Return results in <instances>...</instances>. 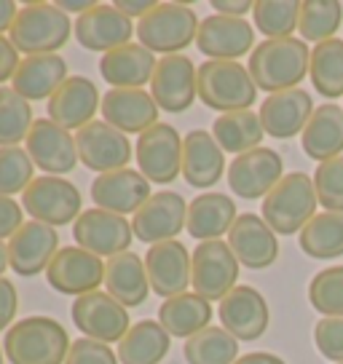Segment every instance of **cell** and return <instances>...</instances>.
Listing matches in <instances>:
<instances>
[{
    "instance_id": "cell-48",
    "label": "cell",
    "mask_w": 343,
    "mask_h": 364,
    "mask_svg": "<svg viewBox=\"0 0 343 364\" xmlns=\"http://www.w3.org/2000/svg\"><path fill=\"white\" fill-rule=\"evenodd\" d=\"M16 311H19V292H16L11 279L3 276L0 279V332L11 330V321L16 316Z\"/></svg>"
},
{
    "instance_id": "cell-17",
    "label": "cell",
    "mask_w": 343,
    "mask_h": 364,
    "mask_svg": "<svg viewBox=\"0 0 343 364\" xmlns=\"http://www.w3.org/2000/svg\"><path fill=\"white\" fill-rule=\"evenodd\" d=\"M24 150L38 169H43L51 177H65L78 166V145L75 136L68 129L54 124L51 118L35 121L30 134L24 139Z\"/></svg>"
},
{
    "instance_id": "cell-25",
    "label": "cell",
    "mask_w": 343,
    "mask_h": 364,
    "mask_svg": "<svg viewBox=\"0 0 343 364\" xmlns=\"http://www.w3.org/2000/svg\"><path fill=\"white\" fill-rule=\"evenodd\" d=\"M102 97L97 91V83L86 75H70L59 91L46 102L48 118L68 132H80L86 124L94 121V113L100 110Z\"/></svg>"
},
{
    "instance_id": "cell-47",
    "label": "cell",
    "mask_w": 343,
    "mask_h": 364,
    "mask_svg": "<svg viewBox=\"0 0 343 364\" xmlns=\"http://www.w3.org/2000/svg\"><path fill=\"white\" fill-rule=\"evenodd\" d=\"M65 364H118V353L107 343L80 338L70 346L68 362Z\"/></svg>"
},
{
    "instance_id": "cell-9",
    "label": "cell",
    "mask_w": 343,
    "mask_h": 364,
    "mask_svg": "<svg viewBox=\"0 0 343 364\" xmlns=\"http://www.w3.org/2000/svg\"><path fill=\"white\" fill-rule=\"evenodd\" d=\"M22 209L51 228L75 223L80 217V191L65 177H35L22 193Z\"/></svg>"
},
{
    "instance_id": "cell-44",
    "label": "cell",
    "mask_w": 343,
    "mask_h": 364,
    "mask_svg": "<svg viewBox=\"0 0 343 364\" xmlns=\"http://www.w3.org/2000/svg\"><path fill=\"white\" fill-rule=\"evenodd\" d=\"M35 164L30 159V153L19 145L14 148H0V196H16L24 193L30 188Z\"/></svg>"
},
{
    "instance_id": "cell-26",
    "label": "cell",
    "mask_w": 343,
    "mask_h": 364,
    "mask_svg": "<svg viewBox=\"0 0 343 364\" xmlns=\"http://www.w3.org/2000/svg\"><path fill=\"white\" fill-rule=\"evenodd\" d=\"M260 124L263 132L274 139H292L295 134H303L306 124L314 115L311 94L303 89L279 91L268 94L260 105Z\"/></svg>"
},
{
    "instance_id": "cell-28",
    "label": "cell",
    "mask_w": 343,
    "mask_h": 364,
    "mask_svg": "<svg viewBox=\"0 0 343 364\" xmlns=\"http://www.w3.org/2000/svg\"><path fill=\"white\" fill-rule=\"evenodd\" d=\"M226 171V153L218 145L212 132L194 129L183 136V177L194 188H212L218 185Z\"/></svg>"
},
{
    "instance_id": "cell-35",
    "label": "cell",
    "mask_w": 343,
    "mask_h": 364,
    "mask_svg": "<svg viewBox=\"0 0 343 364\" xmlns=\"http://www.w3.org/2000/svg\"><path fill=\"white\" fill-rule=\"evenodd\" d=\"M172 338L159 321L142 318L132 324L121 343H118V362L121 364H161L169 353Z\"/></svg>"
},
{
    "instance_id": "cell-19",
    "label": "cell",
    "mask_w": 343,
    "mask_h": 364,
    "mask_svg": "<svg viewBox=\"0 0 343 364\" xmlns=\"http://www.w3.org/2000/svg\"><path fill=\"white\" fill-rule=\"evenodd\" d=\"M73 33L86 51L107 54L113 48L132 43V35L137 33V27L132 24L129 16L118 11L113 3H97L92 11H86L75 19Z\"/></svg>"
},
{
    "instance_id": "cell-53",
    "label": "cell",
    "mask_w": 343,
    "mask_h": 364,
    "mask_svg": "<svg viewBox=\"0 0 343 364\" xmlns=\"http://www.w3.org/2000/svg\"><path fill=\"white\" fill-rule=\"evenodd\" d=\"M16 16H19V6L14 0H0V35L6 33V30L11 33Z\"/></svg>"
},
{
    "instance_id": "cell-29",
    "label": "cell",
    "mask_w": 343,
    "mask_h": 364,
    "mask_svg": "<svg viewBox=\"0 0 343 364\" xmlns=\"http://www.w3.org/2000/svg\"><path fill=\"white\" fill-rule=\"evenodd\" d=\"M68 78V62L59 54L24 57L14 73L11 89L22 94L27 102H48Z\"/></svg>"
},
{
    "instance_id": "cell-27",
    "label": "cell",
    "mask_w": 343,
    "mask_h": 364,
    "mask_svg": "<svg viewBox=\"0 0 343 364\" xmlns=\"http://www.w3.org/2000/svg\"><path fill=\"white\" fill-rule=\"evenodd\" d=\"M100 110L105 121L126 136L142 134L159 124V105L142 89H110L102 97Z\"/></svg>"
},
{
    "instance_id": "cell-23",
    "label": "cell",
    "mask_w": 343,
    "mask_h": 364,
    "mask_svg": "<svg viewBox=\"0 0 343 364\" xmlns=\"http://www.w3.org/2000/svg\"><path fill=\"white\" fill-rule=\"evenodd\" d=\"M145 271L150 292L161 295L164 300L183 295L191 287V252L177 239L153 244L145 255Z\"/></svg>"
},
{
    "instance_id": "cell-50",
    "label": "cell",
    "mask_w": 343,
    "mask_h": 364,
    "mask_svg": "<svg viewBox=\"0 0 343 364\" xmlns=\"http://www.w3.org/2000/svg\"><path fill=\"white\" fill-rule=\"evenodd\" d=\"M19 62H22V59H19V51L14 48V43L6 35H0V86H3L6 80L14 78Z\"/></svg>"
},
{
    "instance_id": "cell-11",
    "label": "cell",
    "mask_w": 343,
    "mask_h": 364,
    "mask_svg": "<svg viewBox=\"0 0 343 364\" xmlns=\"http://www.w3.org/2000/svg\"><path fill=\"white\" fill-rule=\"evenodd\" d=\"M73 239L78 241V247L89 250L97 257H115L124 255L132 247L134 230L132 223L121 215L105 212V209H86L73 223Z\"/></svg>"
},
{
    "instance_id": "cell-32",
    "label": "cell",
    "mask_w": 343,
    "mask_h": 364,
    "mask_svg": "<svg viewBox=\"0 0 343 364\" xmlns=\"http://www.w3.org/2000/svg\"><path fill=\"white\" fill-rule=\"evenodd\" d=\"M236 204L226 193H201L188 204V223L185 230L201 241H220L223 233H228L236 223Z\"/></svg>"
},
{
    "instance_id": "cell-38",
    "label": "cell",
    "mask_w": 343,
    "mask_h": 364,
    "mask_svg": "<svg viewBox=\"0 0 343 364\" xmlns=\"http://www.w3.org/2000/svg\"><path fill=\"white\" fill-rule=\"evenodd\" d=\"M309 75L314 83V91L324 100L343 97V41L332 38L324 43L314 46L311 51Z\"/></svg>"
},
{
    "instance_id": "cell-2",
    "label": "cell",
    "mask_w": 343,
    "mask_h": 364,
    "mask_svg": "<svg viewBox=\"0 0 343 364\" xmlns=\"http://www.w3.org/2000/svg\"><path fill=\"white\" fill-rule=\"evenodd\" d=\"M70 346L68 330L51 316H24L3 338L11 364H65Z\"/></svg>"
},
{
    "instance_id": "cell-36",
    "label": "cell",
    "mask_w": 343,
    "mask_h": 364,
    "mask_svg": "<svg viewBox=\"0 0 343 364\" xmlns=\"http://www.w3.org/2000/svg\"><path fill=\"white\" fill-rule=\"evenodd\" d=\"M263 134L265 132L263 124H260V115L252 113V110L226 113L215 118V124H212V136L218 139L223 153H233V156L260 148Z\"/></svg>"
},
{
    "instance_id": "cell-46",
    "label": "cell",
    "mask_w": 343,
    "mask_h": 364,
    "mask_svg": "<svg viewBox=\"0 0 343 364\" xmlns=\"http://www.w3.org/2000/svg\"><path fill=\"white\" fill-rule=\"evenodd\" d=\"M314 341L324 359L343 364V318H320L314 327Z\"/></svg>"
},
{
    "instance_id": "cell-51",
    "label": "cell",
    "mask_w": 343,
    "mask_h": 364,
    "mask_svg": "<svg viewBox=\"0 0 343 364\" xmlns=\"http://www.w3.org/2000/svg\"><path fill=\"white\" fill-rule=\"evenodd\" d=\"M212 9L220 16H233V19H244V14L255 9V3L250 0H212Z\"/></svg>"
},
{
    "instance_id": "cell-20",
    "label": "cell",
    "mask_w": 343,
    "mask_h": 364,
    "mask_svg": "<svg viewBox=\"0 0 343 364\" xmlns=\"http://www.w3.org/2000/svg\"><path fill=\"white\" fill-rule=\"evenodd\" d=\"M196 46L212 62H239L247 51H255V30L247 19L212 14L199 24Z\"/></svg>"
},
{
    "instance_id": "cell-4",
    "label": "cell",
    "mask_w": 343,
    "mask_h": 364,
    "mask_svg": "<svg viewBox=\"0 0 343 364\" xmlns=\"http://www.w3.org/2000/svg\"><path fill=\"white\" fill-rule=\"evenodd\" d=\"M73 24L68 14L59 11L57 3H27L19 9L9 41L24 57H41V54H57L70 41Z\"/></svg>"
},
{
    "instance_id": "cell-45",
    "label": "cell",
    "mask_w": 343,
    "mask_h": 364,
    "mask_svg": "<svg viewBox=\"0 0 343 364\" xmlns=\"http://www.w3.org/2000/svg\"><path fill=\"white\" fill-rule=\"evenodd\" d=\"M314 188H317L320 206H324L327 212H341L343 215V156L317 166Z\"/></svg>"
},
{
    "instance_id": "cell-24",
    "label": "cell",
    "mask_w": 343,
    "mask_h": 364,
    "mask_svg": "<svg viewBox=\"0 0 343 364\" xmlns=\"http://www.w3.org/2000/svg\"><path fill=\"white\" fill-rule=\"evenodd\" d=\"M228 247L233 250L239 265L250 268V271L271 268L279 257L276 233L268 228L263 217L252 215V212L236 217L233 228L228 230Z\"/></svg>"
},
{
    "instance_id": "cell-41",
    "label": "cell",
    "mask_w": 343,
    "mask_h": 364,
    "mask_svg": "<svg viewBox=\"0 0 343 364\" xmlns=\"http://www.w3.org/2000/svg\"><path fill=\"white\" fill-rule=\"evenodd\" d=\"M341 22L343 6L335 0H306V3H300L297 33L303 35V41H311L317 46L324 43V41H332Z\"/></svg>"
},
{
    "instance_id": "cell-43",
    "label": "cell",
    "mask_w": 343,
    "mask_h": 364,
    "mask_svg": "<svg viewBox=\"0 0 343 364\" xmlns=\"http://www.w3.org/2000/svg\"><path fill=\"white\" fill-rule=\"evenodd\" d=\"M309 303L324 318H343V265L324 268L311 279Z\"/></svg>"
},
{
    "instance_id": "cell-13",
    "label": "cell",
    "mask_w": 343,
    "mask_h": 364,
    "mask_svg": "<svg viewBox=\"0 0 343 364\" xmlns=\"http://www.w3.org/2000/svg\"><path fill=\"white\" fill-rule=\"evenodd\" d=\"M46 282L59 295H89L105 284V262L83 247H65L48 265Z\"/></svg>"
},
{
    "instance_id": "cell-54",
    "label": "cell",
    "mask_w": 343,
    "mask_h": 364,
    "mask_svg": "<svg viewBox=\"0 0 343 364\" xmlns=\"http://www.w3.org/2000/svg\"><path fill=\"white\" fill-rule=\"evenodd\" d=\"M233 364H287L282 356H276V353H268V351H255V353H244L239 356Z\"/></svg>"
},
{
    "instance_id": "cell-7",
    "label": "cell",
    "mask_w": 343,
    "mask_h": 364,
    "mask_svg": "<svg viewBox=\"0 0 343 364\" xmlns=\"http://www.w3.org/2000/svg\"><path fill=\"white\" fill-rule=\"evenodd\" d=\"M134 159L150 185H172L183 174V136L172 124H156L137 136Z\"/></svg>"
},
{
    "instance_id": "cell-57",
    "label": "cell",
    "mask_w": 343,
    "mask_h": 364,
    "mask_svg": "<svg viewBox=\"0 0 343 364\" xmlns=\"http://www.w3.org/2000/svg\"><path fill=\"white\" fill-rule=\"evenodd\" d=\"M6 362V351H3V348H0V364Z\"/></svg>"
},
{
    "instance_id": "cell-8",
    "label": "cell",
    "mask_w": 343,
    "mask_h": 364,
    "mask_svg": "<svg viewBox=\"0 0 343 364\" xmlns=\"http://www.w3.org/2000/svg\"><path fill=\"white\" fill-rule=\"evenodd\" d=\"M239 279V260L228 241H201L191 255V284L204 300H223Z\"/></svg>"
},
{
    "instance_id": "cell-10",
    "label": "cell",
    "mask_w": 343,
    "mask_h": 364,
    "mask_svg": "<svg viewBox=\"0 0 343 364\" xmlns=\"http://www.w3.org/2000/svg\"><path fill=\"white\" fill-rule=\"evenodd\" d=\"M73 324L83 332V338H92L100 343H121L129 332V308H124L115 297L107 292H89V295L75 297L70 308Z\"/></svg>"
},
{
    "instance_id": "cell-55",
    "label": "cell",
    "mask_w": 343,
    "mask_h": 364,
    "mask_svg": "<svg viewBox=\"0 0 343 364\" xmlns=\"http://www.w3.org/2000/svg\"><path fill=\"white\" fill-rule=\"evenodd\" d=\"M97 6V0H57V9L65 14H78L83 16L86 11H92Z\"/></svg>"
},
{
    "instance_id": "cell-6",
    "label": "cell",
    "mask_w": 343,
    "mask_h": 364,
    "mask_svg": "<svg viewBox=\"0 0 343 364\" xmlns=\"http://www.w3.org/2000/svg\"><path fill=\"white\" fill-rule=\"evenodd\" d=\"M199 16L185 3H159L148 16L137 22L139 46L153 54H180L199 35Z\"/></svg>"
},
{
    "instance_id": "cell-30",
    "label": "cell",
    "mask_w": 343,
    "mask_h": 364,
    "mask_svg": "<svg viewBox=\"0 0 343 364\" xmlns=\"http://www.w3.org/2000/svg\"><path fill=\"white\" fill-rule=\"evenodd\" d=\"M159 59L153 57L139 43H126L121 48H113L100 59V75H102L113 89H142L153 80Z\"/></svg>"
},
{
    "instance_id": "cell-16",
    "label": "cell",
    "mask_w": 343,
    "mask_h": 364,
    "mask_svg": "<svg viewBox=\"0 0 343 364\" xmlns=\"http://www.w3.org/2000/svg\"><path fill=\"white\" fill-rule=\"evenodd\" d=\"M150 97L167 113H185L199 100V68L183 54L161 57L150 80Z\"/></svg>"
},
{
    "instance_id": "cell-21",
    "label": "cell",
    "mask_w": 343,
    "mask_h": 364,
    "mask_svg": "<svg viewBox=\"0 0 343 364\" xmlns=\"http://www.w3.org/2000/svg\"><path fill=\"white\" fill-rule=\"evenodd\" d=\"M62 250L59 247L57 228L38 223V220H27L11 239H9V262L11 271L19 276H38V273L48 271V265L54 260V255Z\"/></svg>"
},
{
    "instance_id": "cell-52",
    "label": "cell",
    "mask_w": 343,
    "mask_h": 364,
    "mask_svg": "<svg viewBox=\"0 0 343 364\" xmlns=\"http://www.w3.org/2000/svg\"><path fill=\"white\" fill-rule=\"evenodd\" d=\"M113 6L124 14V16H129V19H132V16H139V19H142V16H148V14L159 6V0H115Z\"/></svg>"
},
{
    "instance_id": "cell-14",
    "label": "cell",
    "mask_w": 343,
    "mask_h": 364,
    "mask_svg": "<svg viewBox=\"0 0 343 364\" xmlns=\"http://www.w3.org/2000/svg\"><path fill=\"white\" fill-rule=\"evenodd\" d=\"M185 223H188V204L183 196L174 191H156L132 217V230L134 239L153 247L177 239V233L185 230Z\"/></svg>"
},
{
    "instance_id": "cell-12",
    "label": "cell",
    "mask_w": 343,
    "mask_h": 364,
    "mask_svg": "<svg viewBox=\"0 0 343 364\" xmlns=\"http://www.w3.org/2000/svg\"><path fill=\"white\" fill-rule=\"evenodd\" d=\"M75 145H78L80 164L100 174L126 169V164L134 156L129 136L107 121H92L80 132H75Z\"/></svg>"
},
{
    "instance_id": "cell-18",
    "label": "cell",
    "mask_w": 343,
    "mask_h": 364,
    "mask_svg": "<svg viewBox=\"0 0 343 364\" xmlns=\"http://www.w3.org/2000/svg\"><path fill=\"white\" fill-rule=\"evenodd\" d=\"M218 316L223 330L231 332L236 341H258L268 330V303L265 297L250 284L233 287L228 295L220 300Z\"/></svg>"
},
{
    "instance_id": "cell-22",
    "label": "cell",
    "mask_w": 343,
    "mask_h": 364,
    "mask_svg": "<svg viewBox=\"0 0 343 364\" xmlns=\"http://www.w3.org/2000/svg\"><path fill=\"white\" fill-rule=\"evenodd\" d=\"M150 180L137 169H118L107 174H97L92 182V201L97 209L113 215H137L139 206L150 198Z\"/></svg>"
},
{
    "instance_id": "cell-34",
    "label": "cell",
    "mask_w": 343,
    "mask_h": 364,
    "mask_svg": "<svg viewBox=\"0 0 343 364\" xmlns=\"http://www.w3.org/2000/svg\"><path fill=\"white\" fill-rule=\"evenodd\" d=\"M212 321V303L196 292H183L164 300L159 308V324L169 332V338H194L196 332L209 327Z\"/></svg>"
},
{
    "instance_id": "cell-33",
    "label": "cell",
    "mask_w": 343,
    "mask_h": 364,
    "mask_svg": "<svg viewBox=\"0 0 343 364\" xmlns=\"http://www.w3.org/2000/svg\"><path fill=\"white\" fill-rule=\"evenodd\" d=\"M300 145L311 161L338 159L343 153V107L335 102L320 105L300 134Z\"/></svg>"
},
{
    "instance_id": "cell-15",
    "label": "cell",
    "mask_w": 343,
    "mask_h": 364,
    "mask_svg": "<svg viewBox=\"0 0 343 364\" xmlns=\"http://www.w3.org/2000/svg\"><path fill=\"white\" fill-rule=\"evenodd\" d=\"M282 177H285L282 156L271 148H263V145L250 150V153H241L228 164L231 191L247 201L265 198L279 185Z\"/></svg>"
},
{
    "instance_id": "cell-49",
    "label": "cell",
    "mask_w": 343,
    "mask_h": 364,
    "mask_svg": "<svg viewBox=\"0 0 343 364\" xmlns=\"http://www.w3.org/2000/svg\"><path fill=\"white\" fill-rule=\"evenodd\" d=\"M24 223L27 220L22 217V204H16L9 196H0V241L11 239Z\"/></svg>"
},
{
    "instance_id": "cell-40",
    "label": "cell",
    "mask_w": 343,
    "mask_h": 364,
    "mask_svg": "<svg viewBox=\"0 0 343 364\" xmlns=\"http://www.w3.org/2000/svg\"><path fill=\"white\" fill-rule=\"evenodd\" d=\"M33 105L11 86H0V148H14L33 129Z\"/></svg>"
},
{
    "instance_id": "cell-5",
    "label": "cell",
    "mask_w": 343,
    "mask_h": 364,
    "mask_svg": "<svg viewBox=\"0 0 343 364\" xmlns=\"http://www.w3.org/2000/svg\"><path fill=\"white\" fill-rule=\"evenodd\" d=\"M199 100L218 113L250 110L258 100V86L250 70L239 62H212L199 68Z\"/></svg>"
},
{
    "instance_id": "cell-31",
    "label": "cell",
    "mask_w": 343,
    "mask_h": 364,
    "mask_svg": "<svg viewBox=\"0 0 343 364\" xmlns=\"http://www.w3.org/2000/svg\"><path fill=\"white\" fill-rule=\"evenodd\" d=\"M105 292L115 297L124 308L142 306L150 295L145 260L134 252L115 255L105 262Z\"/></svg>"
},
{
    "instance_id": "cell-39",
    "label": "cell",
    "mask_w": 343,
    "mask_h": 364,
    "mask_svg": "<svg viewBox=\"0 0 343 364\" xmlns=\"http://www.w3.org/2000/svg\"><path fill=\"white\" fill-rule=\"evenodd\" d=\"M188 364H233L239 359V341L223 327H206L183 346Z\"/></svg>"
},
{
    "instance_id": "cell-56",
    "label": "cell",
    "mask_w": 343,
    "mask_h": 364,
    "mask_svg": "<svg viewBox=\"0 0 343 364\" xmlns=\"http://www.w3.org/2000/svg\"><path fill=\"white\" fill-rule=\"evenodd\" d=\"M6 268H11V262H9V244L0 241V279H3Z\"/></svg>"
},
{
    "instance_id": "cell-3",
    "label": "cell",
    "mask_w": 343,
    "mask_h": 364,
    "mask_svg": "<svg viewBox=\"0 0 343 364\" xmlns=\"http://www.w3.org/2000/svg\"><path fill=\"white\" fill-rule=\"evenodd\" d=\"M317 206L320 198L314 180L303 171H290L263 198V220L274 233L292 236L317 217Z\"/></svg>"
},
{
    "instance_id": "cell-1",
    "label": "cell",
    "mask_w": 343,
    "mask_h": 364,
    "mask_svg": "<svg viewBox=\"0 0 343 364\" xmlns=\"http://www.w3.org/2000/svg\"><path fill=\"white\" fill-rule=\"evenodd\" d=\"M311 51L303 38H279L255 46L250 57L252 80L268 94L297 89V83L309 75Z\"/></svg>"
},
{
    "instance_id": "cell-42",
    "label": "cell",
    "mask_w": 343,
    "mask_h": 364,
    "mask_svg": "<svg viewBox=\"0 0 343 364\" xmlns=\"http://www.w3.org/2000/svg\"><path fill=\"white\" fill-rule=\"evenodd\" d=\"M255 27L265 35V41L292 38L300 22V3L297 0H258L252 9Z\"/></svg>"
},
{
    "instance_id": "cell-37",
    "label": "cell",
    "mask_w": 343,
    "mask_h": 364,
    "mask_svg": "<svg viewBox=\"0 0 343 364\" xmlns=\"http://www.w3.org/2000/svg\"><path fill=\"white\" fill-rule=\"evenodd\" d=\"M300 250L314 260H335L343 255V215L322 212L300 230Z\"/></svg>"
}]
</instances>
